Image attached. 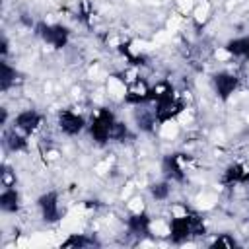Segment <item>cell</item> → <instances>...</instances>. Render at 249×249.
<instances>
[{"label": "cell", "instance_id": "30bf717a", "mask_svg": "<svg viewBox=\"0 0 249 249\" xmlns=\"http://www.w3.org/2000/svg\"><path fill=\"white\" fill-rule=\"evenodd\" d=\"M226 51H228L230 54H235V56H245V58H249V37H241V39H235V41H231V43L226 47Z\"/></svg>", "mask_w": 249, "mask_h": 249}, {"label": "cell", "instance_id": "ba28073f", "mask_svg": "<svg viewBox=\"0 0 249 249\" xmlns=\"http://www.w3.org/2000/svg\"><path fill=\"white\" fill-rule=\"evenodd\" d=\"M18 202H19V195L18 191L12 187H4L2 195H0V206L4 212H16L18 210Z\"/></svg>", "mask_w": 249, "mask_h": 249}, {"label": "cell", "instance_id": "277c9868", "mask_svg": "<svg viewBox=\"0 0 249 249\" xmlns=\"http://www.w3.org/2000/svg\"><path fill=\"white\" fill-rule=\"evenodd\" d=\"M37 206L41 210V216L43 220L47 222H56L60 218V206H58V195L56 193H45L39 196L37 200Z\"/></svg>", "mask_w": 249, "mask_h": 249}, {"label": "cell", "instance_id": "8992f818", "mask_svg": "<svg viewBox=\"0 0 249 249\" xmlns=\"http://www.w3.org/2000/svg\"><path fill=\"white\" fill-rule=\"evenodd\" d=\"M39 35L53 47L60 49L66 45L68 41V29L62 27V25H41L39 27Z\"/></svg>", "mask_w": 249, "mask_h": 249}, {"label": "cell", "instance_id": "4fadbf2b", "mask_svg": "<svg viewBox=\"0 0 249 249\" xmlns=\"http://www.w3.org/2000/svg\"><path fill=\"white\" fill-rule=\"evenodd\" d=\"M95 241L93 239H88V237H84V235H70L62 245H66V247H86V245H93Z\"/></svg>", "mask_w": 249, "mask_h": 249}, {"label": "cell", "instance_id": "8fae6325", "mask_svg": "<svg viewBox=\"0 0 249 249\" xmlns=\"http://www.w3.org/2000/svg\"><path fill=\"white\" fill-rule=\"evenodd\" d=\"M25 134H16V128L14 130H8L6 134H4V142H6V146L12 150V152H16V150H21L23 146H25V138H23Z\"/></svg>", "mask_w": 249, "mask_h": 249}, {"label": "cell", "instance_id": "7a4b0ae2", "mask_svg": "<svg viewBox=\"0 0 249 249\" xmlns=\"http://www.w3.org/2000/svg\"><path fill=\"white\" fill-rule=\"evenodd\" d=\"M115 117L109 109H99L95 111L93 119H91V124H89V132H91V138L99 144H105L109 138H113V128H115Z\"/></svg>", "mask_w": 249, "mask_h": 249}, {"label": "cell", "instance_id": "5b68a950", "mask_svg": "<svg viewBox=\"0 0 249 249\" xmlns=\"http://www.w3.org/2000/svg\"><path fill=\"white\" fill-rule=\"evenodd\" d=\"M58 126H60V130H62L64 134L74 136V134L82 132V128L86 126V121H84L82 115H78V113L66 109V111H62V113L58 115Z\"/></svg>", "mask_w": 249, "mask_h": 249}, {"label": "cell", "instance_id": "9a60e30c", "mask_svg": "<svg viewBox=\"0 0 249 249\" xmlns=\"http://www.w3.org/2000/svg\"><path fill=\"white\" fill-rule=\"evenodd\" d=\"M214 247H235L237 245V241L231 237V235H220V237H216L214 239V243H212Z\"/></svg>", "mask_w": 249, "mask_h": 249}, {"label": "cell", "instance_id": "6da1fadb", "mask_svg": "<svg viewBox=\"0 0 249 249\" xmlns=\"http://www.w3.org/2000/svg\"><path fill=\"white\" fill-rule=\"evenodd\" d=\"M202 231H204L202 220L196 218V216H191V214H183V216L171 218V222H169V235L177 243L179 241H185L191 235L202 233Z\"/></svg>", "mask_w": 249, "mask_h": 249}, {"label": "cell", "instance_id": "7c38bea8", "mask_svg": "<svg viewBox=\"0 0 249 249\" xmlns=\"http://www.w3.org/2000/svg\"><path fill=\"white\" fill-rule=\"evenodd\" d=\"M14 76H16V70L6 60H2V89L10 88V84L14 82Z\"/></svg>", "mask_w": 249, "mask_h": 249}, {"label": "cell", "instance_id": "5bb4252c", "mask_svg": "<svg viewBox=\"0 0 249 249\" xmlns=\"http://www.w3.org/2000/svg\"><path fill=\"white\" fill-rule=\"evenodd\" d=\"M152 195L158 198V200H163L167 195H169V187L165 183H158V185H152Z\"/></svg>", "mask_w": 249, "mask_h": 249}, {"label": "cell", "instance_id": "52a82bcc", "mask_svg": "<svg viewBox=\"0 0 249 249\" xmlns=\"http://www.w3.org/2000/svg\"><path fill=\"white\" fill-rule=\"evenodd\" d=\"M214 88H216V93L226 99L230 97V93H233V89L237 88V78L233 74H226V72H220L214 76Z\"/></svg>", "mask_w": 249, "mask_h": 249}, {"label": "cell", "instance_id": "3957f363", "mask_svg": "<svg viewBox=\"0 0 249 249\" xmlns=\"http://www.w3.org/2000/svg\"><path fill=\"white\" fill-rule=\"evenodd\" d=\"M41 124V115L33 109H25V111H19L14 119V128L21 134H31L39 128Z\"/></svg>", "mask_w": 249, "mask_h": 249}, {"label": "cell", "instance_id": "9c48e42d", "mask_svg": "<svg viewBox=\"0 0 249 249\" xmlns=\"http://www.w3.org/2000/svg\"><path fill=\"white\" fill-rule=\"evenodd\" d=\"M128 228H130V231H134L136 235H146V233H150V218H148L146 214L136 212L134 216L128 218Z\"/></svg>", "mask_w": 249, "mask_h": 249}]
</instances>
